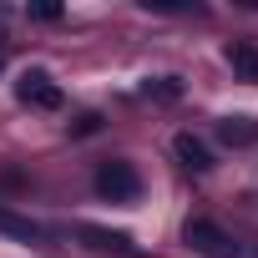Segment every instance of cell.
I'll use <instances>...</instances> for the list:
<instances>
[{"mask_svg": "<svg viewBox=\"0 0 258 258\" xmlns=\"http://www.w3.org/2000/svg\"><path fill=\"white\" fill-rule=\"evenodd\" d=\"M96 192L111 198V203H132V198L142 192V177H137L132 162H106V167L96 172Z\"/></svg>", "mask_w": 258, "mask_h": 258, "instance_id": "obj_1", "label": "cell"}, {"mask_svg": "<svg viewBox=\"0 0 258 258\" xmlns=\"http://www.w3.org/2000/svg\"><path fill=\"white\" fill-rule=\"evenodd\" d=\"M187 243H192L203 258H238V243H233L218 223H208V218H192V223H187Z\"/></svg>", "mask_w": 258, "mask_h": 258, "instance_id": "obj_2", "label": "cell"}, {"mask_svg": "<svg viewBox=\"0 0 258 258\" xmlns=\"http://www.w3.org/2000/svg\"><path fill=\"white\" fill-rule=\"evenodd\" d=\"M16 91H21V101H26V106H36V111H61V101H66V96H61V86H56L46 71H26Z\"/></svg>", "mask_w": 258, "mask_h": 258, "instance_id": "obj_3", "label": "cell"}, {"mask_svg": "<svg viewBox=\"0 0 258 258\" xmlns=\"http://www.w3.org/2000/svg\"><path fill=\"white\" fill-rule=\"evenodd\" d=\"M172 152H177V157H182V167H192V172H208V167H213V152H208L198 137H187V132L172 142Z\"/></svg>", "mask_w": 258, "mask_h": 258, "instance_id": "obj_4", "label": "cell"}, {"mask_svg": "<svg viewBox=\"0 0 258 258\" xmlns=\"http://www.w3.org/2000/svg\"><path fill=\"white\" fill-rule=\"evenodd\" d=\"M228 61H233L238 76L258 81V46H253V41H233V46H228Z\"/></svg>", "mask_w": 258, "mask_h": 258, "instance_id": "obj_5", "label": "cell"}, {"mask_svg": "<svg viewBox=\"0 0 258 258\" xmlns=\"http://www.w3.org/2000/svg\"><path fill=\"white\" fill-rule=\"evenodd\" d=\"M0 233H11V238H21V243H41V228H36L31 218L6 213V208H0Z\"/></svg>", "mask_w": 258, "mask_h": 258, "instance_id": "obj_6", "label": "cell"}, {"mask_svg": "<svg viewBox=\"0 0 258 258\" xmlns=\"http://www.w3.org/2000/svg\"><path fill=\"white\" fill-rule=\"evenodd\" d=\"M86 238L96 248H126V233H101V228H86Z\"/></svg>", "mask_w": 258, "mask_h": 258, "instance_id": "obj_7", "label": "cell"}, {"mask_svg": "<svg viewBox=\"0 0 258 258\" xmlns=\"http://www.w3.org/2000/svg\"><path fill=\"white\" fill-rule=\"evenodd\" d=\"M223 137H228V142H248L253 126H233V121H223Z\"/></svg>", "mask_w": 258, "mask_h": 258, "instance_id": "obj_8", "label": "cell"}]
</instances>
